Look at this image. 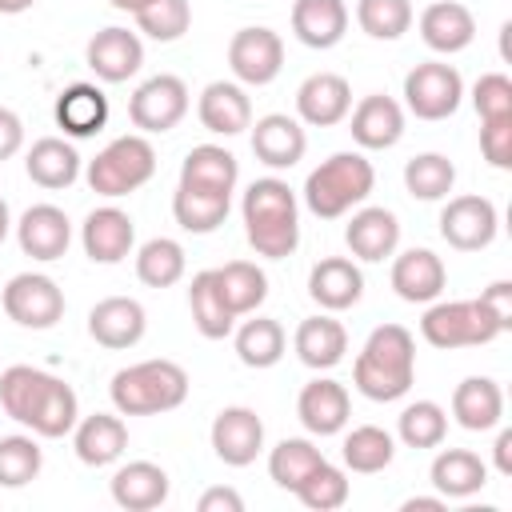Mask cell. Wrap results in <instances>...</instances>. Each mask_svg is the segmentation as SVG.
Returning a JSON list of instances; mask_svg holds the SVG:
<instances>
[{"mask_svg": "<svg viewBox=\"0 0 512 512\" xmlns=\"http://www.w3.org/2000/svg\"><path fill=\"white\" fill-rule=\"evenodd\" d=\"M240 216H244V236H248L256 256L284 260L296 252L300 204H296V192L288 188V180H280V176L252 180L244 200H240Z\"/></svg>", "mask_w": 512, "mask_h": 512, "instance_id": "6da1fadb", "label": "cell"}, {"mask_svg": "<svg viewBox=\"0 0 512 512\" xmlns=\"http://www.w3.org/2000/svg\"><path fill=\"white\" fill-rule=\"evenodd\" d=\"M416 380V340L404 324H380L368 332L356 364H352V384L360 396L376 404H392L408 396Z\"/></svg>", "mask_w": 512, "mask_h": 512, "instance_id": "7a4b0ae2", "label": "cell"}, {"mask_svg": "<svg viewBox=\"0 0 512 512\" xmlns=\"http://www.w3.org/2000/svg\"><path fill=\"white\" fill-rule=\"evenodd\" d=\"M108 396L120 416H160L188 400V372L176 360H140L112 376Z\"/></svg>", "mask_w": 512, "mask_h": 512, "instance_id": "3957f363", "label": "cell"}, {"mask_svg": "<svg viewBox=\"0 0 512 512\" xmlns=\"http://www.w3.org/2000/svg\"><path fill=\"white\" fill-rule=\"evenodd\" d=\"M372 184H376L372 160H364L360 152H332L324 164H316L308 172L304 204L320 220H340L344 212H352L356 204L368 200Z\"/></svg>", "mask_w": 512, "mask_h": 512, "instance_id": "277c9868", "label": "cell"}, {"mask_svg": "<svg viewBox=\"0 0 512 512\" xmlns=\"http://www.w3.org/2000/svg\"><path fill=\"white\" fill-rule=\"evenodd\" d=\"M88 188L96 196H128L136 188H144L152 176H156V148L148 144L144 132H128V136H116L112 144H104L92 160H88Z\"/></svg>", "mask_w": 512, "mask_h": 512, "instance_id": "5b68a950", "label": "cell"}, {"mask_svg": "<svg viewBox=\"0 0 512 512\" xmlns=\"http://www.w3.org/2000/svg\"><path fill=\"white\" fill-rule=\"evenodd\" d=\"M420 336L432 344V348H480V344H492L500 332V324L484 312L480 300H436L424 320H420Z\"/></svg>", "mask_w": 512, "mask_h": 512, "instance_id": "8992f818", "label": "cell"}, {"mask_svg": "<svg viewBox=\"0 0 512 512\" xmlns=\"http://www.w3.org/2000/svg\"><path fill=\"white\" fill-rule=\"evenodd\" d=\"M464 100V76L444 60H424L404 76V108L416 120H448Z\"/></svg>", "mask_w": 512, "mask_h": 512, "instance_id": "52a82bcc", "label": "cell"}, {"mask_svg": "<svg viewBox=\"0 0 512 512\" xmlns=\"http://www.w3.org/2000/svg\"><path fill=\"white\" fill-rule=\"evenodd\" d=\"M0 304L12 324L44 332V328L60 324V316H64V288L44 272H20L4 284Z\"/></svg>", "mask_w": 512, "mask_h": 512, "instance_id": "ba28073f", "label": "cell"}, {"mask_svg": "<svg viewBox=\"0 0 512 512\" xmlns=\"http://www.w3.org/2000/svg\"><path fill=\"white\" fill-rule=\"evenodd\" d=\"M228 68L236 76V84H248V88H264L280 76L284 68V40L280 32L256 24V28H240L232 40H228Z\"/></svg>", "mask_w": 512, "mask_h": 512, "instance_id": "9c48e42d", "label": "cell"}, {"mask_svg": "<svg viewBox=\"0 0 512 512\" xmlns=\"http://www.w3.org/2000/svg\"><path fill=\"white\" fill-rule=\"evenodd\" d=\"M184 116H188V84L172 72L148 76L128 100V120L140 132H172Z\"/></svg>", "mask_w": 512, "mask_h": 512, "instance_id": "30bf717a", "label": "cell"}, {"mask_svg": "<svg viewBox=\"0 0 512 512\" xmlns=\"http://www.w3.org/2000/svg\"><path fill=\"white\" fill-rule=\"evenodd\" d=\"M500 228V212L488 196H448L444 212H440V236L448 240V248L456 252H480L496 240Z\"/></svg>", "mask_w": 512, "mask_h": 512, "instance_id": "8fae6325", "label": "cell"}, {"mask_svg": "<svg viewBox=\"0 0 512 512\" xmlns=\"http://www.w3.org/2000/svg\"><path fill=\"white\" fill-rule=\"evenodd\" d=\"M212 452L228 468H248L264 452V420L248 404H228L212 420Z\"/></svg>", "mask_w": 512, "mask_h": 512, "instance_id": "7c38bea8", "label": "cell"}, {"mask_svg": "<svg viewBox=\"0 0 512 512\" xmlns=\"http://www.w3.org/2000/svg\"><path fill=\"white\" fill-rule=\"evenodd\" d=\"M248 128H252V152H256V160L264 168H272V172L296 168L304 160V152H308V132L288 112H268V116H260Z\"/></svg>", "mask_w": 512, "mask_h": 512, "instance_id": "4fadbf2b", "label": "cell"}, {"mask_svg": "<svg viewBox=\"0 0 512 512\" xmlns=\"http://www.w3.org/2000/svg\"><path fill=\"white\" fill-rule=\"evenodd\" d=\"M80 244H84V256L92 264H120L136 244V224H132V216L124 208L100 204V208H92L84 216Z\"/></svg>", "mask_w": 512, "mask_h": 512, "instance_id": "5bb4252c", "label": "cell"}, {"mask_svg": "<svg viewBox=\"0 0 512 512\" xmlns=\"http://www.w3.org/2000/svg\"><path fill=\"white\" fill-rule=\"evenodd\" d=\"M144 332H148V312L132 296H104L88 312V336L100 348H112V352L136 348L144 340Z\"/></svg>", "mask_w": 512, "mask_h": 512, "instance_id": "9a60e30c", "label": "cell"}, {"mask_svg": "<svg viewBox=\"0 0 512 512\" xmlns=\"http://www.w3.org/2000/svg\"><path fill=\"white\" fill-rule=\"evenodd\" d=\"M84 60H88V68H92L96 80H104V84H124L128 76L140 72V64H144V44H140L136 32L112 24V28H100V32L88 40Z\"/></svg>", "mask_w": 512, "mask_h": 512, "instance_id": "2e32d148", "label": "cell"}, {"mask_svg": "<svg viewBox=\"0 0 512 512\" xmlns=\"http://www.w3.org/2000/svg\"><path fill=\"white\" fill-rule=\"evenodd\" d=\"M296 416H300V424L312 436H336V432H344V424L352 420L348 388L340 380H328V376L308 380L300 388V396H296Z\"/></svg>", "mask_w": 512, "mask_h": 512, "instance_id": "e0dca14e", "label": "cell"}, {"mask_svg": "<svg viewBox=\"0 0 512 512\" xmlns=\"http://www.w3.org/2000/svg\"><path fill=\"white\" fill-rule=\"evenodd\" d=\"M352 112V84L340 72H312L296 88V116L312 128H332Z\"/></svg>", "mask_w": 512, "mask_h": 512, "instance_id": "ac0fdd59", "label": "cell"}, {"mask_svg": "<svg viewBox=\"0 0 512 512\" xmlns=\"http://www.w3.org/2000/svg\"><path fill=\"white\" fill-rule=\"evenodd\" d=\"M16 240H20V252L32 260H44V264L60 260L72 244V220L56 204H32L16 224Z\"/></svg>", "mask_w": 512, "mask_h": 512, "instance_id": "d6986e66", "label": "cell"}, {"mask_svg": "<svg viewBox=\"0 0 512 512\" xmlns=\"http://www.w3.org/2000/svg\"><path fill=\"white\" fill-rule=\"evenodd\" d=\"M344 244L356 260H388L396 256V244H400V220L392 208H380V204H368V208H356L348 228H344Z\"/></svg>", "mask_w": 512, "mask_h": 512, "instance_id": "ffe728a7", "label": "cell"}, {"mask_svg": "<svg viewBox=\"0 0 512 512\" xmlns=\"http://www.w3.org/2000/svg\"><path fill=\"white\" fill-rule=\"evenodd\" d=\"M420 40L440 52V56H456L476 40V16L468 4L460 0H432L420 12Z\"/></svg>", "mask_w": 512, "mask_h": 512, "instance_id": "44dd1931", "label": "cell"}, {"mask_svg": "<svg viewBox=\"0 0 512 512\" xmlns=\"http://www.w3.org/2000/svg\"><path fill=\"white\" fill-rule=\"evenodd\" d=\"M448 284V268L432 248H408L392 260V288L408 304H432L440 300Z\"/></svg>", "mask_w": 512, "mask_h": 512, "instance_id": "7402d4cb", "label": "cell"}, {"mask_svg": "<svg viewBox=\"0 0 512 512\" xmlns=\"http://www.w3.org/2000/svg\"><path fill=\"white\" fill-rule=\"evenodd\" d=\"M348 116H352V120H348L352 140H356L360 148H368V152L392 148V144H400V136H404V108H400L392 96H384V92L364 96Z\"/></svg>", "mask_w": 512, "mask_h": 512, "instance_id": "603a6c76", "label": "cell"}, {"mask_svg": "<svg viewBox=\"0 0 512 512\" xmlns=\"http://www.w3.org/2000/svg\"><path fill=\"white\" fill-rule=\"evenodd\" d=\"M308 296L324 312H344V308L360 304V296H364V272L348 256H324L308 272Z\"/></svg>", "mask_w": 512, "mask_h": 512, "instance_id": "cb8c5ba5", "label": "cell"}, {"mask_svg": "<svg viewBox=\"0 0 512 512\" xmlns=\"http://www.w3.org/2000/svg\"><path fill=\"white\" fill-rule=\"evenodd\" d=\"M72 448H76V460L88 464V468H108L124 456L128 448V428L120 416L112 412H92L84 420H76L72 428Z\"/></svg>", "mask_w": 512, "mask_h": 512, "instance_id": "d4e9b609", "label": "cell"}, {"mask_svg": "<svg viewBox=\"0 0 512 512\" xmlns=\"http://www.w3.org/2000/svg\"><path fill=\"white\" fill-rule=\"evenodd\" d=\"M112 500L124 508V512H152L168 500V472L152 460H128L112 472Z\"/></svg>", "mask_w": 512, "mask_h": 512, "instance_id": "484cf974", "label": "cell"}, {"mask_svg": "<svg viewBox=\"0 0 512 512\" xmlns=\"http://www.w3.org/2000/svg\"><path fill=\"white\" fill-rule=\"evenodd\" d=\"M196 116H200V124L208 132L236 136V132H244L252 124V100H248L244 84H236V80H212L200 92V100H196Z\"/></svg>", "mask_w": 512, "mask_h": 512, "instance_id": "4316f807", "label": "cell"}, {"mask_svg": "<svg viewBox=\"0 0 512 512\" xmlns=\"http://www.w3.org/2000/svg\"><path fill=\"white\" fill-rule=\"evenodd\" d=\"M52 380H56L52 372L32 368V364L4 368L0 372V408H4V416L16 420V424H24V428H32V420H36V412H40Z\"/></svg>", "mask_w": 512, "mask_h": 512, "instance_id": "83f0119b", "label": "cell"}, {"mask_svg": "<svg viewBox=\"0 0 512 512\" xmlns=\"http://www.w3.org/2000/svg\"><path fill=\"white\" fill-rule=\"evenodd\" d=\"M348 32V4L344 0H296L292 4V36L304 48H336Z\"/></svg>", "mask_w": 512, "mask_h": 512, "instance_id": "f1b7e54d", "label": "cell"}, {"mask_svg": "<svg viewBox=\"0 0 512 512\" xmlns=\"http://www.w3.org/2000/svg\"><path fill=\"white\" fill-rule=\"evenodd\" d=\"M292 348H296V360L304 368H316V372H328L344 360L348 352V332L340 320L332 316H308L296 324V336H292Z\"/></svg>", "mask_w": 512, "mask_h": 512, "instance_id": "f546056e", "label": "cell"}, {"mask_svg": "<svg viewBox=\"0 0 512 512\" xmlns=\"http://www.w3.org/2000/svg\"><path fill=\"white\" fill-rule=\"evenodd\" d=\"M452 416L468 432H488L504 420V392L492 376H468L452 392Z\"/></svg>", "mask_w": 512, "mask_h": 512, "instance_id": "4dcf8cb0", "label": "cell"}, {"mask_svg": "<svg viewBox=\"0 0 512 512\" xmlns=\"http://www.w3.org/2000/svg\"><path fill=\"white\" fill-rule=\"evenodd\" d=\"M428 480L444 500H468L488 484V464L468 448H444L436 452Z\"/></svg>", "mask_w": 512, "mask_h": 512, "instance_id": "1f68e13d", "label": "cell"}, {"mask_svg": "<svg viewBox=\"0 0 512 512\" xmlns=\"http://www.w3.org/2000/svg\"><path fill=\"white\" fill-rule=\"evenodd\" d=\"M24 168H28V180L48 188V192H60V188H72L76 176H80V152L60 140V136H40L28 156H24Z\"/></svg>", "mask_w": 512, "mask_h": 512, "instance_id": "d6a6232c", "label": "cell"}, {"mask_svg": "<svg viewBox=\"0 0 512 512\" xmlns=\"http://www.w3.org/2000/svg\"><path fill=\"white\" fill-rule=\"evenodd\" d=\"M236 180H240V160L220 144H196V148H188V156L180 164V184H188V188L232 196Z\"/></svg>", "mask_w": 512, "mask_h": 512, "instance_id": "836d02e7", "label": "cell"}, {"mask_svg": "<svg viewBox=\"0 0 512 512\" xmlns=\"http://www.w3.org/2000/svg\"><path fill=\"white\" fill-rule=\"evenodd\" d=\"M188 312H192V324L204 340H224L232 336L236 328V312L228 308L220 284H216V268H204L192 276L188 284Z\"/></svg>", "mask_w": 512, "mask_h": 512, "instance_id": "e575fe53", "label": "cell"}, {"mask_svg": "<svg viewBox=\"0 0 512 512\" xmlns=\"http://www.w3.org/2000/svg\"><path fill=\"white\" fill-rule=\"evenodd\" d=\"M108 124V96L96 84H68L56 96V128H64V136H96Z\"/></svg>", "mask_w": 512, "mask_h": 512, "instance_id": "d590c367", "label": "cell"}, {"mask_svg": "<svg viewBox=\"0 0 512 512\" xmlns=\"http://www.w3.org/2000/svg\"><path fill=\"white\" fill-rule=\"evenodd\" d=\"M228 208H232V196H224V192H204V188H188V184H176V192H172V216L192 236L216 232L228 220Z\"/></svg>", "mask_w": 512, "mask_h": 512, "instance_id": "8d00e7d4", "label": "cell"}, {"mask_svg": "<svg viewBox=\"0 0 512 512\" xmlns=\"http://www.w3.org/2000/svg\"><path fill=\"white\" fill-rule=\"evenodd\" d=\"M284 348H288V336L272 316H252L236 328V356L244 368H272L280 364Z\"/></svg>", "mask_w": 512, "mask_h": 512, "instance_id": "74e56055", "label": "cell"}, {"mask_svg": "<svg viewBox=\"0 0 512 512\" xmlns=\"http://www.w3.org/2000/svg\"><path fill=\"white\" fill-rule=\"evenodd\" d=\"M216 284L236 316H252L268 296V276L252 260H228L224 268H216Z\"/></svg>", "mask_w": 512, "mask_h": 512, "instance_id": "f35d334b", "label": "cell"}, {"mask_svg": "<svg viewBox=\"0 0 512 512\" xmlns=\"http://www.w3.org/2000/svg\"><path fill=\"white\" fill-rule=\"evenodd\" d=\"M320 464H324V452H320L312 440H304V436H284V440L268 452V476H272V484L284 488V492H296V488L308 480V472L320 468Z\"/></svg>", "mask_w": 512, "mask_h": 512, "instance_id": "ab89813d", "label": "cell"}, {"mask_svg": "<svg viewBox=\"0 0 512 512\" xmlns=\"http://www.w3.org/2000/svg\"><path fill=\"white\" fill-rule=\"evenodd\" d=\"M184 268H188L184 248L172 236H152L136 252V276L148 288H172V284H180L184 280Z\"/></svg>", "mask_w": 512, "mask_h": 512, "instance_id": "60d3db41", "label": "cell"}, {"mask_svg": "<svg viewBox=\"0 0 512 512\" xmlns=\"http://www.w3.org/2000/svg\"><path fill=\"white\" fill-rule=\"evenodd\" d=\"M340 456H344V468H352L360 476H372V472H384L392 464L396 440H392V432H384L376 424H360V428H352L344 436Z\"/></svg>", "mask_w": 512, "mask_h": 512, "instance_id": "b9f144b4", "label": "cell"}, {"mask_svg": "<svg viewBox=\"0 0 512 512\" xmlns=\"http://www.w3.org/2000/svg\"><path fill=\"white\" fill-rule=\"evenodd\" d=\"M404 188L412 200H444L452 188H456V164L440 152H420L404 164Z\"/></svg>", "mask_w": 512, "mask_h": 512, "instance_id": "7bdbcfd3", "label": "cell"}, {"mask_svg": "<svg viewBox=\"0 0 512 512\" xmlns=\"http://www.w3.org/2000/svg\"><path fill=\"white\" fill-rule=\"evenodd\" d=\"M396 436L404 448H440L444 436H448V412L436 404V400H416L400 412L396 420Z\"/></svg>", "mask_w": 512, "mask_h": 512, "instance_id": "ee69618b", "label": "cell"}, {"mask_svg": "<svg viewBox=\"0 0 512 512\" xmlns=\"http://www.w3.org/2000/svg\"><path fill=\"white\" fill-rule=\"evenodd\" d=\"M44 468V452L32 436L16 432V436H0V488H24L40 476Z\"/></svg>", "mask_w": 512, "mask_h": 512, "instance_id": "f6af8a7d", "label": "cell"}, {"mask_svg": "<svg viewBox=\"0 0 512 512\" xmlns=\"http://www.w3.org/2000/svg\"><path fill=\"white\" fill-rule=\"evenodd\" d=\"M412 0H356V24L372 40H400L412 28Z\"/></svg>", "mask_w": 512, "mask_h": 512, "instance_id": "bcb514c9", "label": "cell"}, {"mask_svg": "<svg viewBox=\"0 0 512 512\" xmlns=\"http://www.w3.org/2000/svg\"><path fill=\"white\" fill-rule=\"evenodd\" d=\"M136 28L156 44H172L192 28V4L188 0H152L148 8L136 12Z\"/></svg>", "mask_w": 512, "mask_h": 512, "instance_id": "7dc6e473", "label": "cell"}, {"mask_svg": "<svg viewBox=\"0 0 512 512\" xmlns=\"http://www.w3.org/2000/svg\"><path fill=\"white\" fill-rule=\"evenodd\" d=\"M348 476H344V468H336V464H320V468H312L308 472V480L296 488V500L304 504V508H312V512H332V508H344L348 504Z\"/></svg>", "mask_w": 512, "mask_h": 512, "instance_id": "c3c4849f", "label": "cell"}, {"mask_svg": "<svg viewBox=\"0 0 512 512\" xmlns=\"http://www.w3.org/2000/svg\"><path fill=\"white\" fill-rule=\"evenodd\" d=\"M472 108L480 120H496V116H512V80L504 72H484L472 84Z\"/></svg>", "mask_w": 512, "mask_h": 512, "instance_id": "681fc988", "label": "cell"}, {"mask_svg": "<svg viewBox=\"0 0 512 512\" xmlns=\"http://www.w3.org/2000/svg\"><path fill=\"white\" fill-rule=\"evenodd\" d=\"M480 156L500 172L512 168V116L480 120Z\"/></svg>", "mask_w": 512, "mask_h": 512, "instance_id": "f907efd6", "label": "cell"}, {"mask_svg": "<svg viewBox=\"0 0 512 512\" xmlns=\"http://www.w3.org/2000/svg\"><path fill=\"white\" fill-rule=\"evenodd\" d=\"M476 300H480V304H484V312L500 324V332H508V328H512V280H492Z\"/></svg>", "mask_w": 512, "mask_h": 512, "instance_id": "816d5d0a", "label": "cell"}, {"mask_svg": "<svg viewBox=\"0 0 512 512\" xmlns=\"http://www.w3.org/2000/svg\"><path fill=\"white\" fill-rule=\"evenodd\" d=\"M24 148V120L12 108H0V164Z\"/></svg>", "mask_w": 512, "mask_h": 512, "instance_id": "f5cc1de1", "label": "cell"}, {"mask_svg": "<svg viewBox=\"0 0 512 512\" xmlns=\"http://www.w3.org/2000/svg\"><path fill=\"white\" fill-rule=\"evenodd\" d=\"M196 508L200 512H244V496L236 488H208Z\"/></svg>", "mask_w": 512, "mask_h": 512, "instance_id": "db71d44e", "label": "cell"}, {"mask_svg": "<svg viewBox=\"0 0 512 512\" xmlns=\"http://www.w3.org/2000/svg\"><path fill=\"white\" fill-rule=\"evenodd\" d=\"M492 460H496V472H500V476H512V428H500V432H496Z\"/></svg>", "mask_w": 512, "mask_h": 512, "instance_id": "11a10c76", "label": "cell"}, {"mask_svg": "<svg viewBox=\"0 0 512 512\" xmlns=\"http://www.w3.org/2000/svg\"><path fill=\"white\" fill-rule=\"evenodd\" d=\"M448 500L444 496H412V500H404V512H416V508H424V512H440Z\"/></svg>", "mask_w": 512, "mask_h": 512, "instance_id": "9f6ffc18", "label": "cell"}, {"mask_svg": "<svg viewBox=\"0 0 512 512\" xmlns=\"http://www.w3.org/2000/svg\"><path fill=\"white\" fill-rule=\"evenodd\" d=\"M36 0H0V16H20V12H28Z\"/></svg>", "mask_w": 512, "mask_h": 512, "instance_id": "6f0895ef", "label": "cell"}, {"mask_svg": "<svg viewBox=\"0 0 512 512\" xmlns=\"http://www.w3.org/2000/svg\"><path fill=\"white\" fill-rule=\"evenodd\" d=\"M108 4H112L116 12H132V16H136V12H140V8H148L152 0H108Z\"/></svg>", "mask_w": 512, "mask_h": 512, "instance_id": "680465c9", "label": "cell"}, {"mask_svg": "<svg viewBox=\"0 0 512 512\" xmlns=\"http://www.w3.org/2000/svg\"><path fill=\"white\" fill-rule=\"evenodd\" d=\"M8 228H12V212H8V204H4V196H0V244L8 240Z\"/></svg>", "mask_w": 512, "mask_h": 512, "instance_id": "91938a15", "label": "cell"}]
</instances>
